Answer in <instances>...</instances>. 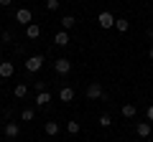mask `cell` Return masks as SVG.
<instances>
[{
	"mask_svg": "<svg viewBox=\"0 0 153 142\" xmlns=\"http://www.w3.org/2000/svg\"><path fill=\"white\" fill-rule=\"evenodd\" d=\"M97 124H100V127H105V130H107V127L112 124V117H110V114H100V117H97Z\"/></svg>",
	"mask_w": 153,
	"mask_h": 142,
	"instance_id": "cell-20",
	"label": "cell"
},
{
	"mask_svg": "<svg viewBox=\"0 0 153 142\" xmlns=\"http://www.w3.org/2000/svg\"><path fill=\"white\" fill-rule=\"evenodd\" d=\"M0 124H3V119H0Z\"/></svg>",
	"mask_w": 153,
	"mask_h": 142,
	"instance_id": "cell-31",
	"label": "cell"
},
{
	"mask_svg": "<svg viewBox=\"0 0 153 142\" xmlns=\"http://www.w3.org/2000/svg\"><path fill=\"white\" fill-rule=\"evenodd\" d=\"M38 36H41V26H38V23H31V26H26V38H38Z\"/></svg>",
	"mask_w": 153,
	"mask_h": 142,
	"instance_id": "cell-12",
	"label": "cell"
},
{
	"mask_svg": "<svg viewBox=\"0 0 153 142\" xmlns=\"http://www.w3.org/2000/svg\"><path fill=\"white\" fill-rule=\"evenodd\" d=\"M148 56H151V59H153V46H151V48H148Z\"/></svg>",
	"mask_w": 153,
	"mask_h": 142,
	"instance_id": "cell-27",
	"label": "cell"
},
{
	"mask_svg": "<svg viewBox=\"0 0 153 142\" xmlns=\"http://www.w3.org/2000/svg\"><path fill=\"white\" fill-rule=\"evenodd\" d=\"M16 23L23 26V28L31 26V23H33V13L28 10V8H18V10H16Z\"/></svg>",
	"mask_w": 153,
	"mask_h": 142,
	"instance_id": "cell-2",
	"label": "cell"
},
{
	"mask_svg": "<svg viewBox=\"0 0 153 142\" xmlns=\"http://www.w3.org/2000/svg\"><path fill=\"white\" fill-rule=\"evenodd\" d=\"M54 69H56V74H61V76H66V74L71 71V61L61 56V59H56V61H54Z\"/></svg>",
	"mask_w": 153,
	"mask_h": 142,
	"instance_id": "cell-4",
	"label": "cell"
},
{
	"mask_svg": "<svg viewBox=\"0 0 153 142\" xmlns=\"http://www.w3.org/2000/svg\"><path fill=\"white\" fill-rule=\"evenodd\" d=\"M151 135H153V124H151Z\"/></svg>",
	"mask_w": 153,
	"mask_h": 142,
	"instance_id": "cell-28",
	"label": "cell"
},
{
	"mask_svg": "<svg viewBox=\"0 0 153 142\" xmlns=\"http://www.w3.org/2000/svg\"><path fill=\"white\" fill-rule=\"evenodd\" d=\"M151 33H153V28H151Z\"/></svg>",
	"mask_w": 153,
	"mask_h": 142,
	"instance_id": "cell-33",
	"label": "cell"
},
{
	"mask_svg": "<svg viewBox=\"0 0 153 142\" xmlns=\"http://www.w3.org/2000/svg\"><path fill=\"white\" fill-rule=\"evenodd\" d=\"M146 119L153 124V104H148V107H146Z\"/></svg>",
	"mask_w": 153,
	"mask_h": 142,
	"instance_id": "cell-23",
	"label": "cell"
},
{
	"mask_svg": "<svg viewBox=\"0 0 153 142\" xmlns=\"http://www.w3.org/2000/svg\"><path fill=\"white\" fill-rule=\"evenodd\" d=\"M123 117H125V119H133V117H135L138 114V107H135V104H123Z\"/></svg>",
	"mask_w": 153,
	"mask_h": 142,
	"instance_id": "cell-13",
	"label": "cell"
},
{
	"mask_svg": "<svg viewBox=\"0 0 153 142\" xmlns=\"http://www.w3.org/2000/svg\"><path fill=\"white\" fill-rule=\"evenodd\" d=\"M54 43L59 46V48H64V46H69V33H66V31H59V33L54 36Z\"/></svg>",
	"mask_w": 153,
	"mask_h": 142,
	"instance_id": "cell-11",
	"label": "cell"
},
{
	"mask_svg": "<svg viewBox=\"0 0 153 142\" xmlns=\"http://www.w3.org/2000/svg\"><path fill=\"white\" fill-rule=\"evenodd\" d=\"M33 86H36V94H38V91H46V81H36Z\"/></svg>",
	"mask_w": 153,
	"mask_h": 142,
	"instance_id": "cell-24",
	"label": "cell"
},
{
	"mask_svg": "<svg viewBox=\"0 0 153 142\" xmlns=\"http://www.w3.org/2000/svg\"><path fill=\"white\" fill-rule=\"evenodd\" d=\"M0 86H3V79H0Z\"/></svg>",
	"mask_w": 153,
	"mask_h": 142,
	"instance_id": "cell-29",
	"label": "cell"
},
{
	"mask_svg": "<svg viewBox=\"0 0 153 142\" xmlns=\"http://www.w3.org/2000/svg\"><path fill=\"white\" fill-rule=\"evenodd\" d=\"M115 142H120V140H115Z\"/></svg>",
	"mask_w": 153,
	"mask_h": 142,
	"instance_id": "cell-32",
	"label": "cell"
},
{
	"mask_svg": "<svg viewBox=\"0 0 153 142\" xmlns=\"http://www.w3.org/2000/svg\"><path fill=\"white\" fill-rule=\"evenodd\" d=\"M105 97V91H102V84L100 81H92L87 86V99H102Z\"/></svg>",
	"mask_w": 153,
	"mask_h": 142,
	"instance_id": "cell-5",
	"label": "cell"
},
{
	"mask_svg": "<svg viewBox=\"0 0 153 142\" xmlns=\"http://www.w3.org/2000/svg\"><path fill=\"white\" fill-rule=\"evenodd\" d=\"M44 132H46L49 137H56V135L61 132V124H59V122H46V124H44Z\"/></svg>",
	"mask_w": 153,
	"mask_h": 142,
	"instance_id": "cell-10",
	"label": "cell"
},
{
	"mask_svg": "<svg viewBox=\"0 0 153 142\" xmlns=\"http://www.w3.org/2000/svg\"><path fill=\"white\" fill-rule=\"evenodd\" d=\"M66 132H69V135H79V132H82V124H79L76 119L66 122Z\"/></svg>",
	"mask_w": 153,
	"mask_h": 142,
	"instance_id": "cell-17",
	"label": "cell"
},
{
	"mask_svg": "<svg viewBox=\"0 0 153 142\" xmlns=\"http://www.w3.org/2000/svg\"><path fill=\"white\" fill-rule=\"evenodd\" d=\"M16 74V64L13 61H0V79H10Z\"/></svg>",
	"mask_w": 153,
	"mask_h": 142,
	"instance_id": "cell-7",
	"label": "cell"
},
{
	"mask_svg": "<svg viewBox=\"0 0 153 142\" xmlns=\"http://www.w3.org/2000/svg\"><path fill=\"white\" fill-rule=\"evenodd\" d=\"M59 102H74V89L71 86H64L59 91Z\"/></svg>",
	"mask_w": 153,
	"mask_h": 142,
	"instance_id": "cell-15",
	"label": "cell"
},
{
	"mask_svg": "<svg viewBox=\"0 0 153 142\" xmlns=\"http://www.w3.org/2000/svg\"><path fill=\"white\" fill-rule=\"evenodd\" d=\"M51 99H54V97H51L49 91H38V94H36V107H46Z\"/></svg>",
	"mask_w": 153,
	"mask_h": 142,
	"instance_id": "cell-14",
	"label": "cell"
},
{
	"mask_svg": "<svg viewBox=\"0 0 153 142\" xmlns=\"http://www.w3.org/2000/svg\"><path fill=\"white\" fill-rule=\"evenodd\" d=\"M3 119H8V122L13 119V109L10 107H3Z\"/></svg>",
	"mask_w": 153,
	"mask_h": 142,
	"instance_id": "cell-22",
	"label": "cell"
},
{
	"mask_svg": "<svg viewBox=\"0 0 153 142\" xmlns=\"http://www.w3.org/2000/svg\"><path fill=\"white\" fill-rule=\"evenodd\" d=\"M115 28H117L120 33H128V31H130V23H128L125 18H117V20H115Z\"/></svg>",
	"mask_w": 153,
	"mask_h": 142,
	"instance_id": "cell-19",
	"label": "cell"
},
{
	"mask_svg": "<svg viewBox=\"0 0 153 142\" xmlns=\"http://www.w3.org/2000/svg\"><path fill=\"white\" fill-rule=\"evenodd\" d=\"M44 56H41V53H36V56H28V59H26V71H28V74H36V71H41V69H44Z\"/></svg>",
	"mask_w": 153,
	"mask_h": 142,
	"instance_id": "cell-1",
	"label": "cell"
},
{
	"mask_svg": "<svg viewBox=\"0 0 153 142\" xmlns=\"http://www.w3.org/2000/svg\"><path fill=\"white\" fill-rule=\"evenodd\" d=\"M138 142H140V140H138Z\"/></svg>",
	"mask_w": 153,
	"mask_h": 142,
	"instance_id": "cell-34",
	"label": "cell"
},
{
	"mask_svg": "<svg viewBox=\"0 0 153 142\" xmlns=\"http://www.w3.org/2000/svg\"><path fill=\"white\" fill-rule=\"evenodd\" d=\"M21 119H23V122H33V119H36V109H31V107H26V109L21 112Z\"/></svg>",
	"mask_w": 153,
	"mask_h": 142,
	"instance_id": "cell-18",
	"label": "cell"
},
{
	"mask_svg": "<svg viewBox=\"0 0 153 142\" xmlns=\"http://www.w3.org/2000/svg\"><path fill=\"white\" fill-rule=\"evenodd\" d=\"M135 132H138V140H146V137H151V122H138L135 124Z\"/></svg>",
	"mask_w": 153,
	"mask_h": 142,
	"instance_id": "cell-8",
	"label": "cell"
},
{
	"mask_svg": "<svg viewBox=\"0 0 153 142\" xmlns=\"http://www.w3.org/2000/svg\"><path fill=\"white\" fill-rule=\"evenodd\" d=\"M0 112H3V104H0Z\"/></svg>",
	"mask_w": 153,
	"mask_h": 142,
	"instance_id": "cell-30",
	"label": "cell"
},
{
	"mask_svg": "<svg viewBox=\"0 0 153 142\" xmlns=\"http://www.w3.org/2000/svg\"><path fill=\"white\" fill-rule=\"evenodd\" d=\"M10 41H13V33L5 31V33H3V43H10Z\"/></svg>",
	"mask_w": 153,
	"mask_h": 142,
	"instance_id": "cell-25",
	"label": "cell"
},
{
	"mask_svg": "<svg viewBox=\"0 0 153 142\" xmlns=\"http://www.w3.org/2000/svg\"><path fill=\"white\" fill-rule=\"evenodd\" d=\"M13 97H16V99H26L28 97V84L26 81H18L16 89H13Z\"/></svg>",
	"mask_w": 153,
	"mask_h": 142,
	"instance_id": "cell-9",
	"label": "cell"
},
{
	"mask_svg": "<svg viewBox=\"0 0 153 142\" xmlns=\"http://www.w3.org/2000/svg\"><path fill=\"white\" fill-rule=\"evenodd\" d=\"M115 20H117V18H115L110 10H102V13L97 15V23H100V28H115Z\"/></svg>",
	"mask_w": 153,
	"mask_h": 142,
	"instance_id": "cell-3",
	"label": "cell"
},
{
	"mask_svg": "<svg viewBox=\"0 0 153 142\" xmlns=\"http://www.w3.org/2000/svg\"><path fill=\"white\" fill-rule=\"evenodd\" d=\"M74 26H76V18L74 15H64V18H61V28H64V31H71Z\"/></svg>",
	"mask_w": 153,
	"mask_h": 142,
	"instance_id": "cell-16",
	"label": "cell"
},
{
	"mask_svg": "<svg viewBox=\"0 0 153 142\" xmlns=\"http://www.w3.org/2000/svg\"><path fill=\"white\" fill-rule=\"evenodd\" d=\"M59 5H61L59 0H46V10H49V13H54V10H59Z\"/></svg>",
	"mask_w": 153,
	"mask_h": 142,
	"instance_id": "cell-21",
	"label": "cell"
},
{
	"mask_svg": "<svg viewBox=\"0 0 153 142\" xmlns=\"http://www.w3.org/2000/svg\"><path fill=\"white\" fill-rule=\"evenodd\" d=\"M3 132H5V137H8V140H16V137L21 135V124H18V122H5Z\"/></svg>",
	"mask_w": 153,
	"mask_h": 142,
	"instance_id": "cell-6",
	"label": "cell"
},
{
	"mask_svg": "<svg viewBox=\"0 0 153 142\" xmlns=\"http://www.w3.org/2000/svg\"><path fill=\"white\" fill-rule=\"evenodd\" d=\"M10 3H13V0H0V5H3V8H10Z\"/></svg>",
	"mask_w": 153,
	"mask_h": 142,
	"instance_id": "cell-26",
	"label": "cell"
}]
</instances>
